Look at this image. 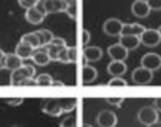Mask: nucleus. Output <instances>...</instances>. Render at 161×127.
Listing matches in <instances>:
<instances>
[{"mask_svg": "<svg viewBox=\"0 0 161 127\" xmlns=\"http://www.w3.org/2000/svg\"><path fill=\"white\" fill-rule=\"evenodd\" d=\"M141 66H143L151 71H156V70L161 69V56L155 52L146 53L141 58Z\"/></svg>", "mask_w": 161, "mask_h": 127, "instance_id": "obj_6", "label": "nucleus"}, {"mask_svg": "<svg viewBox=\"0 0 161 127\" xmlns=\"http://www.w3.org/2000/svg\"><path fill=\"white\" fill-rule=\"evenodd\" d=\"M36 70L32 65H22L12 71L10 74V84L12 85H21V84L27 79H33Z\"/></svg>", "mask_w": 161, "mask_h": 127, "instance_id": "obj_1", "label": "nucleus"}, {"mask_svg": "<svg viewBox=\"0 0 161 127\" xmlns=\"http://www.w3.org/2000/svg\"><path fill=\"white\" fill-rule=\"evenodd\" d=\"M106 102L109 104H113V105H116V107H120L122 103L124 102V98H106Z\"/></svg>", "mask_w": 161, "mask_h": 127, "instance_id": "obj_34", "label": "nucleus"}, {"mask_svg": "<svg viewBox=\"0 0 161 127\" xmlns=\"http://www.w3.org/2000/svg\"><path fill=\"white\" fill-rule=\"evenodd\" d=\"M35 80H36V85H41V87H50L54 81L49 74H40Z\"/></svg>", "mask_w": 161, "mask_h": 127, "instance_id": "obj_24", "label": "nucleus"}, {"mask_svg": "<svg viewBox=\"0 0 161 127\" xmlns=\"http://www.w3.org/2000/svg\"><path fill=\"white\" fill-rule=\"evenodd\" d=\"M41 109L44 113L51 116V117H59L63 114L62 107H60V98H47L42 100Z\"/></svg>", "mask_w": 161, "mask_h": 127, "instance_id": "obj_4", "label": "nucleus"}, {"mask_svg": "<svg viewBox=\"0 0 161 127\" xmlns=\"http://www.w3.org/2000/svg\"><path fill=\"white\" fill-rule=\"evenodd\" d=\"M5 58H7V53L3 50H0V70L5 69Z\"/></svg>", "mask_w": 161, "mask_h": 127, "instance_id": "obj_37", "label": "nucleus"}, {"mask_svg": "<svg viewBox=\"0 0 161 127\" xmlns=\"http://www.w3.org/2000/svg\"><path fill=\"white\" fill-rule=\"evenodd\" d=\"M130 10L133 15H136L137 18H147L151 13V9L147 5L146 0H134L130 7Z\"/></svg>", "mask_w": 161, "mask_h": 127, "instance_id": "obj_12", "label": "nucleus"}, {"mask_svg": "<svg viewBox=\"0 0 161 127\" xmlns=\"http://www.w3.org/2000/svg\"><path fill=\"white\" fill-rule=\"evenodd\" d=\"M50 43H53V45H55V46H58V47H67L65 39H63V38H58V37H54Z\"/></svg>", "mask_w": 161, "mask_h": 127, "instance_id": "obj_35", "label": "nucleus"}, {"mask_svg": "<svg viewBox=\"0 0 161 127\" xmlns=\"http://www.w3.org/2000/svg\"><path fill=\"white\" fill-rule=\"evenodd\" d=\"M132 80L137 85H147V84H150L153 80V71H151L143 66H139L133 70Z\"/></svg>", "mask_w": 161, "mask_h": 127, "instance_id": "obj_3", "label": "nucleus"}, {"mask_svg": "<svg viewBox=\"0 0 161 127\" xmlns=\"http://www.w3.org/2000/svg\"><path fill=\"white\" fill-rule=\"evenodd\" d=\"M157 31H158V33H160V36H161V26L158 27V29H157Z\"/></svg>", "mask_w": 161, "mask_h": 127, "instance_id": "obj_43", "label": "nucleus"}, {"mask_svg": "<svg viewBox=\"0 0 161 127\" xmlns=\"http://www.w3.org/2000/svg\"><path fill=\"white\" fill-rule=\"evenodd\" d=\"M46 14L42 9H40L37 5L36 7H32L30 9H26V14H25V18L28 23L31 24H40V23H42L44 22V19H45Z\"/></svg>", "mask_w": 161, "mask_h": 127, "instance_id": "obj_9", "label": "nucleus"}, {"mask_svg": "<svg viewBox=\"0 0 161 127\" xmlns=\"http://www.w3.org/2000/svg\"><path fill=\"white\" fill-rule=\"evenodd\" d=\"M45 48H46V51H47V53H49L51 61H58V58H59V52L62 51V48H64V47H58V46H55V45H53V43H49L47 46H45Z\"/></svg>", "mask_w": 161, "mask_h": 127, "instance_id": "obj_25", "label": "nucleus"}, {"mask_svg": "<svg viewBox=\"0 0 161 127\" xmlns=\"http://www.w3.org/2000/svg\"><path fill=\"white\" fill-rule=\"evenodd\" d=\"M147 127H161V121H156L152 124H148Z\"/></svg>", "mask_w": 161, "mask_h": 127, "instance_id": "obj_41", "label": "nucleus"}, {"mask_svg": "<svg viewBox=\"0 0 161 127\" xmlns=\"http://www.w3.org/2000/svg\"><path fill=\"white\" fill-rule=\"evenodd\" d=\"M145 27L142 24L138 23H132V24H123L122 32H120V36H141L145 32Z\"/></svg>", "mask_w": 161, "mask_h": 127, "instance_id": "obj_17", "label": "nucleus"}, {"mask_svg": "<svg viewBox=\"0 0 161 127\" xmlns=\"http://www.w3.org/2000/svg\"><path fill=\"white\" fill-rule=\"evenodd\" d=\"M139 39H141V43L145 45L146 47H156L161 42V36L157 29L146 28L145 32L139 36Z\"/></svg>", "mask_w": 161, "mask_h": 127, "instance_id": "obj_5", "label": "nucleus"}, {"mask_svg": "<svg viewBox=\"0 0 161 127\" xmlns=\"http://www.w3.org/2000/svg\"><path fill=\"white\" fill-rule=\"evenodd\" d=\"M97 78V70L90 65H85L82 69V81L83 84H90Z\"/></svg>", "mask_w": 161, "mask_h": 127, "instance_id": "obj_20", "label": "nucleus"}, {"mask_svg": "<svg viewBox=\"0 0 161 127\" xmlns=\"http://www.w3.org/2000/svg\"><path fill=\"white\" fill-rule=\"evenodd\" d=\"M21 41L26 42V43H28L30 46H32L33 48H40V47H42L41 46V42H40V38L37 36L36 32H32V33H26L22 36Z\"/></svg>", "mask_w": 161, "mask_h": 127, "instance_id": "obj_21", "label": "nucleus"}, {"mask_svg": "<svg viewBox=\"0 0 161 127\" xmlns=\"http://www.w3.org/2000/svg\"><path fill=\"white\" fill-rule=\"evenodd\" d=\"M83 127H93V126H91V124H88V123H85Z\"/></svg>", "mask_w": 161, "mask_h": 127, "instance_id": "obj_42", "label": "nucleus"}, {"mask_svg": "<svg viewBox=\"0 0 161 127\" xmlns=\"http://www.w3.org/2000/svg\"><path fill=\"white\" fill-rule=\"evenodd\" d=\"M31 58L38 66H46L47 64H50V61H51V58H50V56H49V53H47L45 47L36 48Z\"/></svg>", "mask_w": 161, "mask_h": 127, "instance_id": "obj_13", "label": "nucleus"}, {"mask_svg": "<svg viewBox=\"0 0 161 127\" xmlns=\"http://www.w3.org/2000/svg\"><path fill=\"white\" fill-rule=\"evenodd\" d=\"M68 60H69V62L77 61V48L75 47H68Z\"/></svg>", "mask_w": 161, "mask_h": 127, "instance_id": "obj_32", "label": "nucleus"}, {"mask_svg": "<svg viewBox=\"0 0 161 127\" xmlns=\"http://www.w3.org/2000/svg\"><path fill=\"white\" fill-rule=\"evenodd\" d=\"M90 41H91V33L87 29H83V32H82V42H83V45H87Z\"/></svg>", "mask_w": 161, "mask_h": 127, "instance_id": "obj_36", "label": "nucleus"}, {"mask_svg": "<svg viewBox=\"0 0 161 127\" xmlns=\"http://www.w3.org/2000/svg\"><path fill=\"white\" fill-rule=\"evenodd\" d=\"M13 127H21V126H13Z\"/></svg>", "mask_w": 161, "mask_h": 127, "instance_id": "obj_44", "label": "nucleus"}, {"mask_svg": "<svg viewBox=\"0 0 161 127\" xmlns=\"http://www.w3.org/2000/svg\"><path fill=\"white\" fill-rule=\"evenodd\" d=\"M153 107H155L158 112H161V97L155 99V105H153Z\"/></svg>", "mask_w": 161, "mask_h": 127, "instance_id": "obj_39", "label": "nucleus"}, {"mask_svg": "<svg viewBox=\"0 0 161 127\" xmlns=\"http://www.w3.org/2000/svg\"><path fill=\"white\" fill-rule=\"evenodd\" d=\"M23 65V60L17 56L15 53H7V58H5V69L7 70H15L18 68H21Z\"/></svg>", "mask_w": 161, "mask_h": 127, "instance_id": "obj_19", "label": "nucleus"}, {"mask_svg": "<svg viewBox=\"0 0 161 127\" xmlns=\"http://www.w3.org/2000/svg\"><path fill=\"white\" fill-rule=\"evenodd\" d=\"M51 85H53V87H64L65 84H64L63 81H60V80H54Z\"/></svg>", "mask_w": 161, "mask_h": 127, "instance_id": "obj_40", "label": "nucleus"}, {"mask_svg": "<svg viewBox=\"0 0 161 127\" xmlns=\"http://www.w3.org/2000/svg\"><path fill=\"white\" fill-rule=\"evenodd\" d=\"M83 57L88 62H96L100 61L103 57V50L97 46H90L83 50Z\"/></svg>", "mask_w": 161, "mask_h": 127, "instance_id": "obj_15", "label": "nucleus"}, {"mask_svg": "<svg viewBox=\"0 0 161 127\" xmlns=\"http://www.w3.org/2000/svg\"><path fill=\"white\" fill-rule=\"evenodd\" d=\"M65 2L64 0H42V10L45 14H54V13H62L65 10Z\"/></svg>", "mask_w": 161, "mask_h": 127, "instance_id": "obj_8", "label": "nucleus"}, {"mask_svg": "<svg viewBox=\"0 0 161 127\" xmlns=\"http://www.w3.org/2000/svg\"><path fill=\"white\" fill-rule=\"evenodd\" d=\"M96 122L100 127H115L118 123V117L114 112L104 109L97 114Z\"/></svg>", "mask_w": 161, "mask_h": 127, "instance_id": "obj_7", "label": "nucleus"}, {"mask_svg": "<svg viewBox=\"0 0 161 127\" xmlns=\"http://www.w3.org/2000/svg\"><path fill=\"white\" fill-rule=\"evenodd\" d=\"M137 118L138 121L145 124V126H148V124H152L153 122L158 121V111L152 107V105H146V107L141 108L137 113Z\"/></svg>", "mask_w": 161, "mask_h": 127, "instance_id": "obj_2", "label": "nucleus"}, {"mask_svg": "<svg viewBox=\"0 0 161 127\" xmlns=\"http://www.w3.org/2000/svg\"><path fill=\"white\" fill-rule=\"evenodd\" d=\"M38 3L40 2H37V0H18V4L25 9H30L32 7H36Z\"/></svg>", "mask_w": 161, "mask_h": 127, "instance_id": "obj_29", "label": "nucleus"}, {"mask_svg": "<svg viewBox=\"0 0 161 127\" xmlns=\"http://www.w3.org/2000/svg\"><path fill=\"white\" fill-rule=\"evenodd\" d=\"M60 107L63 113L72 112L77 107V98H60Z\"/></svg>", "mask_w": 161, "mask_h": 127, "instance_id": "obj_22", "label": "nucleus"}, {"mask_svg": "<svg viewBox=\"0 0 161 127\" xmlns=\"http://www.w3.org/2000/svg\"><path fill=\"white\" fill-rule=\"evenodd\" d=\"M109 87H128V81L125 79H123L122 76H114L113 79L109 80L108 83Z\"/></svg>", "mask_w": 161, "mask_h": 127, "instance_id": "obj_26", "label": "nucleus"}, {"mask_svg": "<svg viewBox=\"0 0 161 127\" xmlns=\"http://www.w3.org/2000/svg\"><path fill=\"white\" fill-rule=\"evenodd\" d=\"M60 127H77V119L73 114L64 117L60 122Z\"/></svg>", "mask_w": 161, "mask_h": 127, "instance_id": "obj_27", "label": "nucleus"}, {"mask_svg": "<svg viewBox=\"0 0 161 127\" xmlns=\"http://www.w3.org/2000/svg\"><path fill=\"white\" fill-rule=\"evenodd\" d=\"M23 98H8L5 102L9 104V105H13V107H17V105H21L23 103Z\"/></svg>", "mask_w": 161, "mask_h": 127, "instance_id": "obj_33", "label": "nucleus"}, {"mask_svg": "<svg viewBox=\"0 0 161 127\" xmlns=\"http://www.w3.org/2000/svg\"><path fill=\"white\" fill-rule=\"evenodd\" d=\"M21 85H25V87H28V85H36V80L35 79H27L25 80Z\"/></svg>", "mask_w": 161, "mask_h": 127, "instance_id": "obj_38", "label": "nucleus"}, {"mask_svg": "<svg viewBox=\"0 0 161 127\" xmlns=\"http://www.w3.org/2000/svg\"><path fill=\"white\" fill-rule=\"evenodd\" d=\"M119 37H120L119 43L128 51H133L141 45V39L138 36H119Z\"/></svg>", "mask_w": 161, "mask_h": 127, "instance_id": "obj_16", "label": "nucleus"}, {"mask_svg": "<svg viewBox=\"0 0 161 127\" xmlns=\"http://www.w3.org/2000/svg\"><path fill=\"white\" fill-rule=\"evenodd\" d=\"M36 33H37V36L40 38V42H41L42 47L47 46L50 42L53 41V38H54V34L49 29H40V31H36Z\"/></svg>", "mask_w": 161, "mask_h": 127, "instance_id": "obj_23", "label": "nucleus"}, {"mask_svg": "<svg viewBox=\"0 0 161 127\" xmlns=\"http://www.w3.org/2000/svg\"><path fill=\"white\" fill-rule=\"evenodd\" d=\"M108 73L113 76H122L127 73V65L124 64V61L111 60V62L108 65Z\"/></svg>", "mask_w": 161, "mask_h": 127, "instance_id": "obj_18", "label": "nucleus"}, {"mask_svg": "<svg viewBox=\"0 0 161 127\" xmlns=\"http://www.w3.org/2000/svg\"><path fill=\"white\" fill-rule=\"evenodd\" d=\"M146 3L151 10H153V12L161 10V0H146Z\"/></svg>", "mask_w": 161, "mask_h": 127, "instance_id": "obj_30", "label": "nucleus"}, {"mask_svg": "<svg viewBox=\"0 0 161 127\" xmlns=\"http://www.w3.org/2000/svg\"><path fill=\"white\" fill-rule=\"evenodd\" d=\"M64 12L68 14L69 18L75 19V17H77V3H75V2H74V3H68Z\"/></svg>", "mask_w": 161, "mask_h": 127, "instance_id": "obj_28", "label": "nucleus"}, {"mask_svg": "<svg viewBox=\"0 0 161 127\" xmlns=\"http://www.w3.org/2000/svg\"><path fill=\"white\" fill-rule=\"evenodd\" d=\"M123 24H124V23H122V20L118 19V18L106 19L105 23H104V32H105L108 36H111V37L120 36V32H122Z\"/></svg>", "mask_w": 161, "mask_h": 127, "instance_id": "obj_10", "label": "nucleus"}, {"mask_svg": "<svg viewBox=\"0 0 161 127\" xmlns=\"http://www.w3.org/2000/svg\"><path fill=\"white\" fill-rule=\"evenodd\" d=\"M36 48H33L32 46H30L28 43L23 41H19V43L15 46V50H14V53L17 56H19L22 60H27V58H31L33 52H35Z\"/></svg>", "mask_w": 161, "mask_h": 127, "instance_id": "obj_14", "label": "nucleus"}, {"mask_svg": "<svg viewBox=\"0 0 161 127\" xmlns=\"http://www.w3.org/2000/svg\"><path fill=\"white\" fill-rule=\"evenodd\" d=\"M128 50L124 48L120 43H115L108 47V55L114 61H125L128 57Z\"/></svg>", "mask_w": 161, "mask_h": 127, "instance_id": "obj_11", "label": "nucleus"}, {"mask_svg": "<svg viewBox=\"0 0 161 127\" xmlns=\"http://www.w3.org/2000/svg\"><path fill=\"white\" fill-rule=\"evenodd\" d=\"M58 61H60V62H69V60H68V47H64V48H62V51L59 52V58H58Z\"/></svg>", "mask_w": 161, "mask_h": 127, "instance_id": "obj_31", "label": "nucleus"}]
</instances>
